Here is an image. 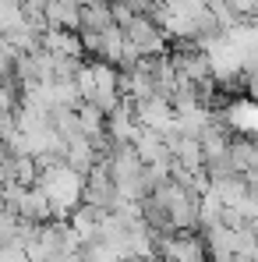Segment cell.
I'll use <instances>...</instances> for the list:
<instances>
[{
    "instance_id": "6da1fadb",
    "label": "cell",
    "mask_w": 258,
    "mask_h": 262,
    "mask_svg": "<svg viewBox=\"0 0 258 262\" xmlns=\"http://www.w3.org/2000/svg\"><path fill=\"white\" fill-rule=\"evenodd\" d=\"M36 184L43 188L46 202L53 209V216L64 220L67 213H75L82 206V188H85V174L71 170L67 163L60 160H50V163H39V177Z\"/></svg>"
},
{
    "instance_id": "7a4b0ae2",
    "label": "cell",
    "mask_w": 258,
    "mask_h": 262,
    "mask_svg": "<svg viewBox=\"0 0 258 262\" xmlns=\"http://www.w3.org/2000/svg\"><path fill=\"white\" fill-rule=\"evenodd\" d=\"M124 39H128L142 57H156V53H167V32L159 29V21L152 14H131L128 21L121 25Z\"/></svg>"
},
{
    "instance_id": "277c9868",
    "label": "cell",
    "mask_w": 258,
    "mask_h": 262,
    "mask_svg": "<svg viewBox=\"0 0 258 262\" xmlns=\"http://www.w3.org/2000/svg\"><path fill=\"white\" fill-rule=\"evenodd\" d=\"M82 202H85V206H92V209L113 213V209H121L128 199L117 191V184H113V177H110V170H106V163H96V167H92V170L85 174Z\"/></svg>"
},
{
    "instance_id": "ba28073f",
    "label": "cell",
    "mask_w": 258,
    "mask_h": 262,
    "mask_svg": "<svg viewBox=\"0 0 258 262\" xmlns=\"http://www.w3.org/2000/svg\"><path fill=\"white\" fill-rule=\"evenodd\" d=\"M78 14H82L78 0H46L43 7V21L53 29H78Z\"/></svg>"
},
{
    "instance_id": "5b68a950",
    "label": "cell",
    "mask_w": 258,
    "mask_h": 262,
    "mask_svg": "<svg viewBox=\"0 0 258 262\" xmlns=\"http://www.w3.org/2000/svg\"><path fill=\"white\" fill-rule=\"evenodd\" d=\"M223 114V124L230 128V135L237 138H258V103L255 99H223L219 106Z\"/></svg>"
},
{
    "instance_id": "8fae6325",
    "label": "cell",
    "mask_w": 258,
    "mask_h": 262,
    "mask_svg": "<svg viewBox=\"0 0 258 262\" xmlns=\"http://www.w3.org/2000/svg\"><path fill=\"white\" fill-rule=\"evenodd\" d=\"M4 152H7V145H4V142H0V156H4Z\"/></svg>"
},
{
    "instance_id": "9c48e42d",
    "label": "cell",
    "mask_w": 258,
    "mask_h": 262,
    "mask_svg": "<svg viewBox=\"0 0 258 262\" xmlns=\"http://www.w3.org/2000/svg\"><path fill=\"white\" fill-rule=\"evenodd\" d=\"M0 262H29L25 248H0Z\"/></svg>"
},
{
    "instance_id": "30bf717a",
    "label": "cell",
    "mask_w": 258,
    "mask_h": 262,
    "mask_svg": "<svg viewBox=\"0 0 258 262\" xmlns=\"http://www.w3.org/2000/svg\"><path fill=\"white\" fill-rule=\"evenodd\" d=\"M244 181H248V188H251V191H258V167H255V170H248Z\"/></svg>"
},
{
    "instance_id": "8992f818",
    "label": "cell",
    "mask_w": 258,
    "mask_h": 262,
    "mask_svg": "<svg viewBox=\"0 0 258 262\" xmlns=\"http://www.w3.org/2000/svg\"><path fill=\"white\" fill-rule=\"evenodd\" d=\"M131 103V99H128ZM131 110H134V121H138V128H149V131H167L173 124V106L167 96H149V99H138V103H131Z\"/></svg>"
},
{
    "instance_id": "3957f363",
    "label": "cell",
    "mask_w": 258,
    "mask_h": 262,
    "mask_svg": "<svg viewBox=\"0 0 258 262\" xmlns=\"http://www.w3.org/2000/svg\"><path fill=\"white\" fill-rule=\"evenodd\" d=\"M156 255L163 262H209L205 237L195 230H173L156 241Z\"/></svg>"
},
{
    "instance_id": "52a82bcc",
    "label": "cell",
    "mask_w": 258,
    "mask_h": 262,
    "mask_svg": "<svg viewBox=\"0 0 258 262\" xmlns=\"http://www.w3.org/2000/svg\"><path fill=\"white\" fill-rule=\"evenodd\" d=\"M39 50L53 53V57H82L85 46H82V36L75 29H53L46 25L43 36H39Z\"/></svg>"
}]
</instances>
